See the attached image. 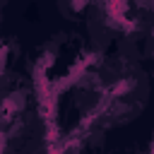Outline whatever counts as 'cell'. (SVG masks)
Masks as SVG:
<instances>
[{
	"instance_id": "obj_1",
	"label": "cell",
	"mask_w": 154,
	"mask_h": 154,
	"mask_svg": "<svg viewBox=\"0 0 154 154\" xmlns=\"http://www.w3.org/2000/svg\"><path fill=\"white\" fill-rule=\"evenodd\" d=\"M65 106L94 135L123 130L140 120L154 96L149 63L125 55H91L63 87Z\"/></svg>"
},
{
	"instance_id": "obj_2",
	"label": "cell",
	"mask_w": 154,
	"mask_h": 154,
	"mask_svg": "<svg viewBox=\"0 0 154 154\" xmlns=\"http://www.w3.org/2000/svg\"><path fill=\"white\" fill-rule=\"evenodd\" d=\"M79 24L91 55L154 58V2H89Z\"/></svg>"
},
{
	"instance_id": "obj_3",
	"label": "cell",
	"mask_w": 154,
	"mask_h": 154,
	"mask_svg": "<svg viewBox=\"0 0 154 154\" xmlns=\"http://www.w3.org/2000/svg\"><path fill=\"white\" fill-rule=\"evenodd\" d=\"M0 137L2 154H51V118L34 82L5 77Z\"/></svg>"
}]
</instances>
